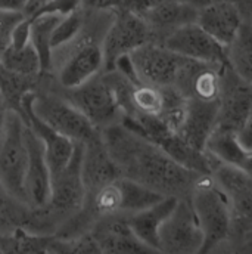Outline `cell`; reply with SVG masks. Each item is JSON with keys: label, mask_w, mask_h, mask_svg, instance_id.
Returning a JSON list of instances; mask_svg holds the SVG:
<instances>
[{"label": "cell", "mask_w": 252, "mask_h": 254, "mask_svg": "<svg viewBox=\"0 0 252 254\" xmlns=\"http://www.w3.org/2000/svg\"><path fill=\"white\" fill-rule=\"evenodd\" d=\"M101 136L123 178L164 196L190 198L201 173L182 166L159 145L123 123L105 127Z\"/></svg>", "instance_id": "1"}, {"label": "cell", "mask_w": 252, "mask_h": 254, "mask_svg": "<svg viewBox=\"0 0 252 254\" xmlns=\"http://www.w3.org/2000/svg\"><path fill=\"white\" fill-rule=\"evenodd\" d=\"M84 21L78 34L52 49L50 77L65 89L77 87L105 71L103 37L115 12L84 9Z\"/></svg>", "instance_id": "2"}, {"label": "cell", "mask_w": 252, "mask_h": 254, "mask_svg": "<svg viewBox=\"0 0 252 254\" xmlns=\"http://www.w3.org/2000/svg\"><path fill=\"white\" fill-rule=\"evenodd\" d=\"M25 108L53 130L78 143H86L101 133L83 113L52 87L48 75H43L37 90L25 98L22 113Z\"/></svg>", "instance_id": "3"}, {"label": "cell", "mask_w": 252, "mask_h": 254, "mask_svg": "<svg viewBox=\"0 0 252 254\" xmlns=\"http://www.w3.org/2000/svg\"><path fill=\"white\" fill-rule=\"evenodd\" d=\"M189 199L203 232L201 253H211L220 246L230 244L232 216L229 202L212 175H199Z\"/></svg>", "instance_id": "4"}, {"label": "cell", "mask_w": 252, "mask_h": 254, "mask_svg": "<svg viewBox=\"0 0 252 254\" xmlns=\"http://www.w3.org/2000/svg\"><path fill=\"white\" fill-rule=\"evenodd\" d=\"M48 77L52 87L58 93H61L66 101H69L80 113H83L86 119L98 130H103L105 127L121 123L123 111L120 108L115 90L105 71L71 89L61 87L50 75Z\"/></svg>", "instance_id": "5"}, {"label": "cell", "mask_w": 252, "mask_h": 254, "mask_svg": "<svg viewBox=\"0 0 252 254\" xmlns=\"http://www.w3.org/2000/svg\"><path fill=\"white\" fill-rule=\"evenodd\" d=\"M24 117L7 111L6 125L0 137V184L15 199L25 204V167H27V142Z\"/></svg>", "instance_id": "6"}, {"label": "cell", "mask_w": 252, "mask_h": 254, "mask_svg": "<svg viewBox=\"0 0 252 254\" xmlns=\"http://www.w3.org/2000/svg\"><path fill=\"white\" fill-rule=\"evenodd\" d=\"M212 178L229 202L232 216L230 246H235L252 229V176L238 167L218 163Z\"/></svg>", "instance_id": "7"}, {"label": "cell", "mask_w": 252, "mask_h": 254, "mask_svg": "<svg viewBox=\"0 0 252 254\" xmlns=\"http://www.w3.org/2000/svg\"><path fill=\"white\" fill-rule=\"evenodd\" d=\"M203 232L189 198H179L174 210L159 229V253H201Z\"/></svg>", "instance_id": "8"}, {"label": "cell", "mask_w": 252, "mask_h": 254, "mask_svg": "<svg viewBox=\"0 0 252 254\" xmlns=\"http://www.w3.org/2000/svg\"><path fill=\"white\" fill-rule=\"evenodd\" d=\"M148 42H153V37L145 19L127 7L118 9L103 37L105 71L114 69L118 58L130 55Z\"/></svg>", "instance_id": "9"}, {"label": "cell", "mask_w": 252, "mask_h": 254, "mask_svg": "<svg viewBox=\"0 0 252 254\" xmlns=\"http://www.w3.org/2000/svg\"><path fill=\"white\" fill-rule=\"evenodd\" d=\"M252 111V84L241 78L227 64L221 69L218 111L214 128L239 133Z\"/></svg>", "instance_id": "10"}, {"label": "cell", "mask_w": 252, "mask_h": 254, "mask_svg": "<svg viewBox=\"0 0 252 254\" xmlns=\"http://www.w3.org/2000/svg\"><path fill=\"white\" fill-rule=\"evenodd\" d=\"M137 78L156 87H173L185 64V57L161 43L148 42L130 54Z\"/></svg>", "instance_id": "11"}, {"label": "cell", "mask_w": 252, "mask_h": 254, "mask_svg": "<svg viewBox=\"0 0 252 254\" xmlns=\"http://www.w3.org/2000/svg\"><path fill=\"white\" fill-rule=\"evenodd\" d=\"M161 45L189 60H196L214 65L229 64L227 46L217 42L196 22L186 24L174 30L161 42Z\"/></svg>", "instance_id": "12"}, {"label": "cell", "mask_w": 252, "mask_h": 254, "mask_svg": "<svg viewBox=\"0 0 252 254\" xmlns=\"http://www.w3.org/2000/svg\"><path fill=\"white\" fill-rule=\"evenodd\" d=\"M27 167H25V202L31 208H42L50 196V170L45 154V146L36 131L25 125Z\"/></svg>", "instance_id": "13"}, {"label": "cell", "mask_w": 252, "mask_h": 254, "mask_svg": "<svg viewBox=\"0 0 252 254\" xmlns=\"http://www.w3.org/2000/svg\"><path fill=\"white\" fill-rule=\"evenodd\" d=\"M148 24L153 42L161 43L174 30L196 22L198 6L192 0H164L139 13Z\"/></svg>", "instance_id": "14"}, {"label": "cell", "mask_w": 252, "mask_h": 254, "mask_svg": "<svg viewBox=\"0 0 252 254\" xmlns=\"http://www.w3.org/2000/svg\"><path fill=\"white\" fill-rule=\"evenodd\" d=\"M101 253H153L128 225L127 216L102 217L89 229Z\"/></svg>", "instance_id": "15"}, {"label": "cell", "mask_w": 252, "mask_h": 254, "mask_svg": "<svg viewBox=\"0 0 252 254\" xmlns=\"http://www.w3.org/2000/svg\"><path fill=\"white\" fill-rule=\"evenodd\" d=\"M245 22L239 7L227 0L198 6L196 24L224 46H229Z\"/></svg>", "instance_id": "16"}, {"label": "cell", "mask_w": 252, "mask_h": 254, "mask_svg": "<svg viewBox=\"0 0 252 254\" xmlns=\"http://www.w3.org/2000/svg\"><path fill=\"white\" fill-rule=\"evenodd\" d=\"M83 182L86 196L95 193L109 182L120 178V170L109 155L101 133L83 143V161H81Z\"/></svg>", "instance_id": "17"}, {"label": "cell", "mask_w": 252, "mask_h": 254, "mask_svg": "<svg viewBox=\"0 0 252 254\" xmlns=\"http://www.w3.org/2000/svg\"><path fill=\"white\" fill-rule=\"evenodd\" d=\"M186 116L179 136L198 151H205L206 140L217 122L218 101L186 99Z\"/></svg>", "instance_id": "18"}, {"label": "cell", "mask_w": 252, "mask_h": 254, "mask_svg": "<svg viewBox=\"0 0 252 254\" xmlns=\"http://www.w3.org/2000/svg\"><path fill=\"white\" fill-rule=\"evenodd\" d=\"M22 117L43 142L46 160L49 164V170H50V178L53 175H58L71 161L78 142H74L72 139L63 136L59 131L53 130L52 127H49L46 123L39 120L34 114L30 113L28 108L24 110Z\"/></svg>", "instance_id": "19"}, {"label": "cell", "mask_w": 252, "mask_h": 254, "mask_svg": "<svg viewBox=\"0 0 252 254\" xmlns=\"http://www.w3.org/2000/svg\"><path fill=\"white\" fill-rule=\"evenodd\" d=\"M177 199L174 196H164L153 205L127 216L128 225L136 237L153 253H159V229L174 210Z\"/></svg>", "instance_id": "20"}, {"label": "cell", "mask_w": 252, "mask_h": 254, "mask_svg": "<svg viewBox=\"0 0 252 254\" xmlns=\"http://www.w3.org/2000/svg\"><path fill=\"white\" fill-rule=\"evenodd\" d=\"M205 149L220 163L238 167L252 176V149L241 143L238 133L214 128L206 140Z\"/></svg>", "instance_id": "21"}, {"label": "cell", "mask_w": 252, "mask_h": 254, "mask_svg": "<svg viewBox=\"0 0 252 254\" xmlns=\"http://www.w3.org/2000/svg\"><path fill=\"white\" fill-rule=\"evenodd\" d=\"M40 80L42 77H27L10 71L0 64V96L9 110H13L19 114L22 113V104L25 98L37 90Z\"/></svg>", "instance_id": "22"}, {"label": "cell", "mask_w": 252, "mask_h": 254, "mask_svg": "<svg viewBox=\"0 0 252 254\" xmlns=\"http://www.w3.org/2000/svg\"><path fill=\"white\" fill-rule=\"evenodd\" d=\"M28 18L31 19V45L39 54L43 75H49L52 65V33L62 16L56 13H40Z\"/></svg>", "instance_id": "23"}, {"label": "cell", "mask_w": 252, "mask_h": 254, "mask_svg": "<svg viewBox=\"0 0 252 254\" xmlns=\"http://www.w3.org/2000/svg\"><path fill=\"white\" fill-rule=\"evenodd\" d=\"M227 63L241 78L252 84L251 22H244L233 42L227 46Z\"/></svg>", "instance_id": "24"}, {"label": "cell", "mask_w": 252, "mask_h": 254, "mask_svg": "<svg viewBox=\"0 0 252 254\" xmlns=\"http://www.w3.org/2000/svg\"><path fill=\"white\" fill-rule=\"evenodd\" d=\"M0 64L10 71L18 74L40 78L43 77L42 63L39 58L37 51L31 45V42L22 48H12L9 46L0 57Z\"/></svg>", "instance_id": "25"}, {"label": "cell", "mask_w": 252, "mask_h": 254, "mask_svg": "<svg viewBox=\"0 0 252 254\" xmlns=\"http://www.w3.org/2000/svg\"><path fill=\"white\" fill-rule=\"evenodd\" d=\"M83 21H84L83 7L77 9L75 12H72L66 16H62L52 33V49L62 46L69 40H72L81 30Z\"/></svg>", "instance_id": "26"}, {"label": "cell", "mask_w": 252, "mask_h": 254, "mask_svg": "<svg viewBox=\"0 0 252 254\" xmlns=\"http://www.w3.org/2000/svg\"><path fill=\"white\" fill-rule=\"evenodd\" d=\"M25 18L24 12L0 10V57L9 48L15 27Z\"/></svg>", "instance_id": "27"}, {"label": "cell", "mask_w": 252, "mask_h": 254, "mask_svg": "<svg viewBox=\"0 0 252 254\" xmlns=\"http://www.w3.org/2000/svg\"><path fill=\"white\" fill-rule=\"evenodd\" d=\"M81 3L83 0H46L43 6H40L39 10L31 16H36L40 13H56L61 16H66L75 12L77 9H80Z\"/></svg>", "instance_id": "28"}, {"label": "cell", "mask_w": 252, "mask_h": 254, "mask_svg": "<svg viewBox=\"0 0 252 254\" xmlns=\"http://www.w3.org/2000/svg\"><path fill=\"white\" fill-rule=\"evenodd\" d=\"M126 6V0H83L81 7L99 12H117Z\"/></svg>", "instance_id": "29"}, {"label": "cell", "mask_w": 252, "mask_h": 254, "mask_svg": "<svg viewBox=\"0 0 252 254\" xmlns=\"http://www.w3.org/2000/svg\"><path fill=\"white\" fill-rule=\"evenodd\" d=\"M238 137L241 140V143L247 148L252 149V111L245 123V126L242 127V130L238 133Z\"/></svg>", "instance_id": "30"}, {"label": "cell", "mask_w": 252, "mask_h": 254, "mask_svg": "<svg viewBox=\"0 0 252 254\" xmlns=\"http://www.w3.org/2000/svg\"><path fill=\"white\" fill-rule=\"evenodd\" d=\"M28 0H0V10L25 12Z\"/></svg>", "instance_id": "31"}, {"label": "cell", "mask_w": 252, "mask_h": 254, "mask_svg": "<svg viewBox=\"0 0 252 254\" xmlns=\"http://www.w3.org/2000/svg\"><path fill=\"white\" fill-rule=\"evenodd\" d=\"M236 252H244V253H252V229L248 231L236 244H235Z\"/></svg>", "instance_id": "32"}, {"label": "cell", "mask_w": 252, "mask_h": 254, "mask_svg": "<svg viewBox=\"0 0 252 254\" xmlns=\"http://www.w3.org/2000/svg\"><path fill=\"white\" fill-rule=\"evenodd\" d=\"M7 105L4 104L3 98L0 96V137L3 134V130H4V125H6V117H7Z\"/></svg>", "instance_id": "33"}, {"label": "cell", "mask_w": 252, "mask_h": 254, "mask_svg": "<svg viewBox=\"0 0 252 254\" xmlns=\"http://www.w3.org/2000/svg\"><path fill=\"white\" fill-rule=\"evenodd\" d=\"M192 1H196V0H192Z\"/></svg>", "instance_id": "34"}]
</instances>
